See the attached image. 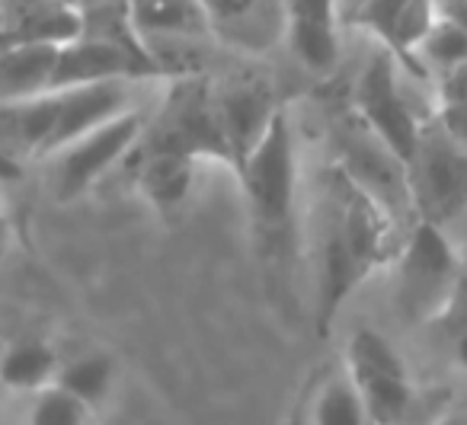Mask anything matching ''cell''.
Returning <instances> with one entry per match:
<instances>
[{
    "label": "cell",
    "instance_id": "1",
    "mask_svg": "<svg viewBox=\"0 0 467 425\" xmlns=\"http://www.w3.org/2000/svg\"><path fill=\"white\" fill-rule=\"evenodd\" d=\"M394 227L397 221L368 192L343 170H330L317 212V304L324 329L352 288L384 259Z\"/></svg>",
    "mask_w": 467,
    "mask_h": 425
},
{
    "label": "cell",
    "instance_id": "2",
    "mask_svg": "<svg viewBox=\"0 0 467 425\" xmlns=\"http://www.w3.org/2000/svg\"><path fill=\"white\" fill-rule=\"evenodd\" d=\"M129 14L163 78L205 74L214 48H224L205 0H129Z\"/></svg>",
    "mask_w": 467,
    "mask_h": 425
},
{
    "label": "cell",
    "instance_id": "3",
    "mask_svg": "<svg viewBox=\"0 0 467 425\" xmlns=\"http://www.w3.org/2000/svg\"><path fill=\"white\" fill-rule=\"evenodd\" d=\"M333 167L343 170L362 192H368L397 224L407 214H416L410 163L371 125H365L358 119V112H352L346 122H339Z\"/></svg>",
    "mask_w": 467,
    "mask_h": 425
},
{
    "label": "cell",
    "instance_id": "4",
    "mask_svg": "<svg viewBox=\"0 0 467 425\" xmlns=\"http://www.w3.org/2000/svg\"><path fill=\"white\" fill-rule=\"evenodd\" d=\"M241 186L263 227H285L298 202V144L288 109H282L237 167Z\"/></svg>",
    "mask_w": 467,
    "mask_h": 425
},
{
    "label": "cell",
    "instance_id": "5",
    "mask_svg": "<svg viewBox=\"0 0 467 425\" xmlns=\"http://www.w3.org/2000/svg\"><path fill=\"white\" fill-rule=\"evenodd\" d=\"M157 106H141L131 109L125 116L112 119V122L99 125V129L80 135L78 141L65 144L61 150H55L52 157H46L48 176L52 186L58 192V199H78L97 180H103L129 150H135L141 144L144 131L150 125Z\"/></svg>",
    "mask_w": 467,
    "mask_h": 425
},
{
    "label": "cell",
    "instance_id": "6",
    "mask_svg": "<svg viewBox=\"0 0 467 425\" xmlns=\"http://www.w3.org/2000/svg\"><path fill=\"white\" fill-rule=\"evenodd\" d=\"M458 259L435 221H416L397 263V304L407 320H426L451 297Z\"/></svg>",
    "mask_w": 467,
    "mask_h": 425
},
{
    "label": "cell",
    "instance_id": "7",
    "mask_svg": "<svg viewBox=\"0 0 467 425\" xmlns=\"http://www.w3.org/2000/svg\"><path fill=\"white\" fill-rule=\"evenodd\" d=\"M416 214L422 221H448L467 205V148L454 141L439 119L426 125L420 150L410 163Z\"/></svg>",
    "mask_w": 467,
    "mask_h": 425
},
{
    "label": "cell",
    "instance_id": "8",
    "mask_svg": "<svg viewBox=\"0 0 467 425\" xmlns=\"http://www.w3.org/2000/svg\"><path fill=\"white\" fill-rule=\"evenodd\" d=\"M346 374L358 387L375 425H397L410 409L413 387L400 352L378 329L352 333L346 348Z\"/></svg>",
    "mask_w": 467,
    "mask_h": 425
},
{
    "label": "cell",
    "instance_id": "9",
    "mask_svg": "<svg viewBox=\"0 0 467 425\" xmlns=\"http://www.w3.org/2000/svg\"><path fill=\"white\" fill-rule=\"evenodd\" d=\"M285 20V48L305 71L324 74L337 71L343 58L346 33L339 20L337 0H282Z\"/></svg>",
    "mask_w": 467,
    "mask_h": 425
},
{
    "label": "cell",
    "instance_id": "10",
    "mask_svg": "<svg viewBox=\"0 0 467 425\" xmlns=\"http://www.w3.org/2000/svg\"><path fill=\"white\" fill-rule=\"evenodd\" d=\"M214 93H218L221 119H224L234 157L241 167V161L266 135V129L282 112V106L275 103L273 84L256 71H237L234 78L214 84Z\"/></svg>",
    "mask_w": 467,
    "mask_h": 425
},
{
    "label": "cell",
    "instance_id": "11",
    "mask_svg": "<svg viewBox=\"0 0 467 425\" xmlns=\"http://www.w3.org/2000/svg\"><path fill=\"white\" fill-rule=\"evenodd\" d=\"M84 36L74 0H4V46H71Z\"/></svg>",
    "mask_w": 467,
    "mask_h": 425
},
{
    "label": "cell",
    "instance_id": "12",
    "mask_svg": "<svg viewBox=\"0 0 467 425\" xmlns=\"http://www.w3.org/2000/svg\"><path fill=\"white\" fill-rule=\"evenodd\" d=\"M224 48L241 55H263L285 46L282 0H205Z\"/></svg>",
    "mask_w": 467,
    "mask_h": 425
},
{
    "label": "cell",
    "instance_id": "13",
    "mask_svg": "<svg viewBox=\"0 0 467 425\" xmlns=\"http://www.w3.org/2000/svg\"><path fill=\"white\" fill-rule=\"evenodd\" d=\"M4 106V148L10 157L42 161L58 125V90L42 97L14 99Z\"/></svg>",
    "mask_w": 467,
    "mask_h": 425
},
{
    "label": "cell",
    "instance_id": "14",
    "mask_svg": "<svg viewBox=\"0 0 467 425\" xmlns=\"http://www.w3.org/2000/svg\"><path fill=\"white\" fill-rule=\"evenodd\" d=\"M65 46H4L0 55V99L42 97L55 90V71Z\"/></svg>",
    "mask_w": 467,
    "mask_h": 425
},
{
    "label": "cell",
    "instance_id": "15",
    "mask_svg": "<svg viewBox=\"0 0 467 425\" xmlns=\"http://www.w3.org/2000/svg\"><path fill=\"white\" fill-rule=\"evenodd\" d=\"M416 71H422L435 84H448L451 78H458L467 67V29L458 26L454 20L441 16L435 23V29L429 33V39L416 52Z\"/></svg>",
    "mask_w": 467,
    "mask_h": 425
},
{
    "label": "cell",
    "instance_id": "16",
    "mask_svg": "<svg viewBox=\"0 0 467 425\" xmlns=\"http://www.w3.org/2000/svg\"><path fill=\"white\" fill-rule=\"evenodd\" d=\"M58 380V358L42 342H20L4 355V384L14 390H46Z\"/></svg>",
    "mask_w": 467,
    "mask_h": 425
},
{
    "label": "cell",
    "instance_id": "17",
    "mask_svg": "<svg viewBox=\"0 0 467 425\" xmlns=\"http://www.w3.org/2000/svg\"><path fill=\"white\" fill-rule=\"evenodd\" d=\"M314 425H375L349 374L333 378L314 403Z\"/></svg>",
    "mask_w": 467,
    "mask_h": 425
},
{
    "label": "cell",
    "instance_id": "18",
    "mask_svg": "<svg viewBox=\"0 0 467 425\" xmlns=\"http://www.w3.org/2000/svg\"><path fill=\"white\" fill-rule=\"evenodd\" d=\"M439 20H441L439 0H410L407 7H403V14L397 16V26L388 39L390 52L407 61L410 67H416L413 65L416 52H420V46L429 39V33H432Z\"/></svg>",
    "mask_w": 467,
    "mask_h": 425
},
{
    "label": "cell",
    "instance_id": "19",
    "mask_svg": "<svg viewBox=\"0 0 467 425\" xmlns=\"http://www.w3.org/2000/svg\"><path fill=\"white\" fill-rule=\"evenodd\" d=\"M65 390H71L74 397H80L87 406L99 403V399L109 393L112 384V365L106 355H84V358L71 361L58 371V380Z\"/></svg>",
    "mask_w": 467,
    "mask_h": 425
},
{
    "label": "cell",
    "instance_id": "20",
    "mask_svg": "<svg viewBox=\"0 0 467 425\" xmlns=\"http://www.w3.org/2000/svg\"><path fill=\"white\" fill-rule=\"evenodd\" d=\"M84 419L87 403L61 384L39 390V399L33 406V425H84Z\"/></svg>",
    "mask_w": 467,
    "mask_h": 425
},
{
    "label": "cell",
    "instance_id": "21",
    "mask_svg": "<svg viewBox=\"0 0 467 425\" xmlns=\"http://www.w3.org/2000/svg\"><path fill=\"white\" fill-rule=\"evenodd\" d=\"M407 4L410 0H368V4L362 7V14L352 20L349 29L365 33V36H371V39L388 46L390 33H394V26H397V16L403 14ZM349 29H346V33H349Z\"/></svg>",
    "mask_w": 467,
    "mask_h": 425
},
{
    "label": "cell",
    "instance_id": "22",
    "mask_svg": "<svg viewBox=\"0 0 467 425\" xmlns=\"http://www.w3.org/2000/svg\"><path fill=\"white\" fill-rule=\"evenodd\" d=\"M439 125L467 148V90H451L441 93V106H439Z\"/></svg>",
    "mask_w": 467,
    "mask_h": 425
},
{
    "label": "cell",
    "instance_id": "23",
    "mask_svg": "<svg viewBox=\"0 0 467 425\" xmlns=\"http://www.w3.org/2000/svg\"><path fill=\"white\" fill-rule=\"evenodd\" d=\"M441 7V16H448V20H454L458 26L467 29V0H439Z\"/></svg>",
    "mask_w": 467,
    "mask_h": 425
},
{
    "label": "cell",
    "instance_id": "24",
    "mask_svg": "<svg viewBox=\"0 0 467 425\" xmlns=\"http://www.w3.org/2000/svg\"><path fill=\"white\" fill-rule=\"evenodd\" d=\"M368 4V0H337V10H339V20H343V26L349 29L352 20H356L358 14H362V7Z\"/></svg>",
    "mask_w": 467,
    "mask_h": 425
},
{
    "label": "cell",
    "instance_id": "25",
    "mask_svg": "<svg viewBox=\"0 0 467 425\" xmlns=\"http://www.w3.org/2000/svg\"><path fill=\"white\" fill-rule=\"evenodd\" d=\"M435 425H467V419L464 416H445V419H439Z\"/></svg>",
    "mask_w": 467,
    "mask_h": 425
},
{
    "label": "cell",
    "instance_id": "26",
    "mask_svg": "<svg viewBox=\"0 0 467 425\" xmlns=\"http://www.w3.org/2000/svg\"><path fill=\"white\" fill-rule=\"evenodd\" d=\"M80 4H84V0H80Z\"/></svg>",
    "mask_w": 467,
    "mask_h": 425
}]
</instances>
